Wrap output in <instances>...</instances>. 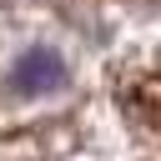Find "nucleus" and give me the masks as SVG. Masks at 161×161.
Wrapping results in <instances>:
<instances>
[{
    "mask_svg": "<svg viewBox=\"0 0 161 161\" xmlns=\"http://www.w3.org/2000/svg\"><path fill=\"white\" fill-rule=\"evenodd\" d=\"M10 86L20 91V96H45V91H55V86H65V60L55 55V50H25L15 65H10Z\"/></svg>",
    "mask_w": 161,
    "mask_h": 161,
    "instance_id": "obj_1",
    "label": "nucleus"
}]
</instances>
